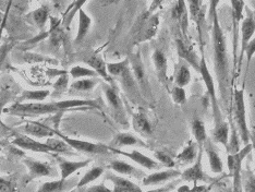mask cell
I'll return each mask as SVG.
<instances>
[{"mask_svg": "<svg viewBox=\"0 0 255 192\" xmlns=\"http://www.w3.org/2000/svg\"><path fill=\"white\" fill-rule=\"evenodd\" d=\"M103 92L105 94L107 104L110 110H112L115 120L123 127L129 126L124 102L121 100L118 90L116 89L115 84H109L107 82L103 83Z\"/></svg>", "mask_w": 255, "mask_h": 192, "instance_id": "cell-7", "label": "cell"}, {"mask_svg": "<svg viewBox=\"0 0 255 192\" xmlns=\"http://www.w3.org/2000/svg\"><path fill=\"white\" fill-rule=\"evenodd\" d=\"M170 93L173 103H176L178 105H184L187 103V93H185V90L183 87L176 85L175 87H172Z\"/></svg>", "mask_w": 255, "mask_h": 192, "instance_id": "cell-47", "label": "cell"}, {"mask_svg": "<svg viewBox=\"0 0 255 192\" xmlns=\"http://www.w3.org/2000/svg\"><path fill=\"white\" fill-rule=\"evenodd\" d=\"M253 150L252 143L245 145V148L241 149L239 152L235 154H228V170L233 176L234 179V190L235 191H241V174H242V162L245 161L246 157L251 153Z\"/></svg>", "mask_w": 255, "mask_h": 192, "instance_id": "cell-9", "label": "cell"}, {"mask_svg": "<svg viewBox=\"0 0 255 192\" xmlns=\"http://www.w3.org/2000/svg\"><path fill=\"white\" fill-rule=\"evenodd\" d=\"M199 71L202 75L203 81H204V83L206 85V89H207V93H208V95H210V98H211L214 122H215V126H218L220 124H223L225 120L223 118L222 110H220V105H219V102H218V97L216 95L215 83H214V79L212 77L210 70H208L207 63H206V60H205V56H204V52H203V50H202V56H201V60H200Z\"/></svg>", "mask_w": 255, "mask_h": 192, "instance_id": "cell-6", "label": "cell"}, {"mask_svg": "<svg viewBox=\"0 0 255 192\" xmlns=\"http://www.w3.org/2000/svg\"><path fill=\"white\" fill-rule=\"evenodd\" d=\"M50 95L49 90H24L18 97L16 102H44Z\"/></svg>", "mask_w": 255, "mask_h": 192, "instance_id": "cell-34", "label": "cell"}, {"mask_svg": "<svg viewBox=\"0 0 255 192\" xmlns=\"http://www.w3.org/2000/svg\"><path fill=\"white\" fill-rule=\"evenodd\" d=\"M231 10H233V20H234V71L236 73L237 63H238V32H239V24L242 20L243 9H245V1L243 0H230Z\"/></svg>", "mask_w": 255, "mask_h": 192, "instance_id": "cell-18", "label": "cell"}, {"mask_svg": "<svg viewBox=\"0 0 255 192\" xmlns=\"http://www.w3.org/2000/svg\"><path fill=\"white\" fill-rule=\"evenodd\" d=\"M202 156H203V148L200 149L198 159L193 163V165L187 168L184 172L181 173V178L185 182H193L194 184H198L199 182L207 183L210 180V177L203 171L202 165Z\"/></svg>", "mask_w": 255, "mask_h": 192, "instance_id": "cell-16", "label": "cell"}, {"mask_svg": "<svg viewBox=\"0 0 255 192\" xmlns=\"http://www.w3.org/2000/svg\"><path fill=\"white\" fill-rule=\"evenodd\" d=\"M108 147H109V151L112 153L126 156V157H128V159H130L131 161L136 163L137 165L146 168V170H148V171L157 170V168L160 167L159 162H156L155 160L150 159V157L146 156L145 154H143L142 152H140V151H137V150H133V151H130V152H127V151H123V150L117 149V148H113V147H110V145H108Z\"/></svg>", "mask_w": 255, "mask_h": 192, "instance_id": "cell-14", "label": "cell"}, {"mask_svg": "<svg viewBox=\"0 0 255 192\" xmlns=\"http://www.w3.org/2000/svg\"><path fill=\"white\" fill-rule=\"evenodd\" d=\"M128 58H129L130 60L132 73L134 75V79L138 85V89H140L144 100H145L148 104L153 101V93H152V87H150V83L147 77L145 67H144V63L142 60L140 50L136 52H132V54H130V56Z\"/></svg>", "mask_w": 255, "mask_h": 192, "instance_id": "cell-5", "label": "cell"}, {"mask_svg": "<svg viewBox=\"0 0 255 192\" xmlns=\"http://www.w3.org/2000/svg\"><path fill=\"white\" fill-rule=\"evenodd\" d=\"M103 102L101 98L98 100H65V101H53V102H24L14 103L9 107L4 108L3 113L16 116V117H37V116L50 115V114H62L71 109H98L102 110Z\"/></svg>", "mask_w": 255, "mask_h": 192, "instance_id": "cell-2", "label": "cell"}, {"mask_svg": "<svg viewBox=\"0 0 255 192\" xmlns=\"http://www.w3.org/2000/svg\"><path fill=\"white\" fill-rule=\"evenodd\" d=\"M131 117H132V127L135 132L140 133V135L144 137L152 136L153 133L152 125H150L147 116L143 112V110L140 109L137 113H132Z\"/></svg>", "mask_w": 255, "mask_h": 192, "instance_id": "cell-26", "label": "cell"}, {"mask_svg": "<svg viewBox=\"0 0 255 192\" xmlns=\"http://www.w3.org/2000/svg\"><path fill=\"white\" fill-rule=\"evenodd\" d=\"M13 46H14V43L11 42V40H9V42H5L1 46H0V73H1V71H2L4 63H5V61H7L8 56L11 52V50H12Z\"/></svg>", "mask_w": 255, "mask_h": 192, "instance_id": "cell-46", "label": "cell"}, {"mask_svg": "<svg viewBox=\"0 0 255 192\" xmlns=\"http://www.w3.org/2000/svg\"><path fill=\"white\" fill-rule=\"evenodd\" d=\"M68 85H69V72L65 71L58 77L57 81L54 83V86H53L54 91L51 93V95L55 97L61 95L62 93H65L67 91Z\"/></svg>", "mask_w": 255, "mask_h": 192, "instance_id": "cell-44", "label": "cell"}, {"mask_svg": "<svg viewBox=\"0 0 255 192\" xmlns=\"http://www.w3.org/2000/svg\"><path fill=\"white\" fill-rule=\"evenodd\" d=\"M0 150H1V142H0Z\"/></svg>", "mask_w": 255, "mask_h": 192, "instance_id": "cell-63", "label": "cell"}, {"mask_svg": "<svg viewBox=\"0 0 255 192\" xmlns=\"http://www.w3.org/2000/svg\"><path fill=\"white\" fill-rule=\"evenodd\" d=\"M252 13H253V17H254V21H255V10L253 11V12H252Z\"/></svg>", "mask_w": 255, "mask_h": 192, "instance_id": "cell-61", "label": "cell"}, {"mask_svg": "<svg viewBox=\"0 0 255 192\" xmlns=\"http://www.w3.org/2000/svg\"><path fill=\"white\" fill-rule=\"evenodd\" d=\"M206 188L204 187V186H201V187H194L193 190H205Z\"/></svg>", "mask_w": 255, "mask_h": 192, "instance_id": "cell-59", "label": "cell"}, {"mask_svg": "<svg viewBox=\"0 0 255 192\" xmlns=\"http://www.w3.org/2000/svg\"><path fill=\"white\" fill-rule=\"evenodd\" d=\"M98 82H100L98 78L78 79L71 83V89L78 92H91L95 89Z\"/></svg>", "mask_w": 255, "mask_h": 192, "instance_id": "cell-39", "label": "cell"}, {"mask_svg": "<svg viewBox=\"0 0 255 192\" xmlns=\"http://www.w3.org/2000/svg\"><path fill=\"white\" fill-rule=\"evenodd\" d=\"M79 59L82 62H84L85 65H88L93 70H95V71L98 73V75H100V78L105 80V82L109 84L115 83L114 79L110 77L107 71V63L104 61V59L100 54H97V52H94V51H91V52L85 51L84 54L79 58Z\"/></svg>", "mask_w": 255, "mask_h": 192, "instance_id": "cell-13", "label": "cell"}, {"mask_svg": "<svg viewBox=\"0 0 255 192\" xmlns=\"http://www.w3.org/2000/svg\"><path fill=\"white\" fill-rule=\"evenodd\" d=\"M152 59L158 81L168 89V85H169V80H168V60L165 52L158 48L155 49Z\"/></svg>", "mask_w": 255, "mask_h": 192, "instance_id": "cell-19", "label": "cell"}, {"mask_svg": "<svg viewBox=\"0 0 255 192\" xmlns=\"http://www.w3.org/2000/svg\"><path fill=\"white\" fill-rule=\"evenodd\" d=\"M155 157L157 159L160 164L165 165L166 167L172 168L176 166V162L172 160V157H170L166 152H163V151H157V152H155Z\"/></svg>", "mask_w": 255, "mask_h": 192, "instance_id": "cell-48", "label": "cell"}, {"mask_svg": "<svg viewBox=\"0 0 255 192\" xmlns=\"http://www.w3.org/2000/svg\"><path fill=\"white\" fill-rule=\"evenodd\" d=\"M205 153L208 157V162H210L211 171L215 174H222L224 171V163L220 159V156L217 152L216 148L213 145V142L210 139H207L203 145Z\"/></svg>", "mask_w": 255, "mask_h": 192, "instance_id": "cell-27", "label": "cell"}, {"mask_svg": "<svg viewBox=\"0 0 255 192\" xmlns=\"http://www.w3.org/2000/svg\"><path fill=\"white\" fill-rule=\"evenodd\" d=\"M191 81V71L189 63L181 59V61L178 63L176 67V73H175V82L176 85L185 87Z\"/></svg>", "mask_w": 255, "mask_h": 192, "instance_id": "cell-33", "label": "cell"}, {"mask_svg": "<svg viewBox=\"0 0 255 192\" xmlns=\"http://www.w3.org/2000/svg\"><path fill=\"white\" fill-rule=\"evenodd\" d=\"M179 176H181V172L178 170H167L161 172H156L147 176H144L142 179L143 186H157V185H165L170 180L175 179Z\"/></svg>", "mask_w": 255, "mask_h": 192, "instance_id": "cell-20", "label": "cell"}, {"mask_svg": "<svg viewBox=\"0 0 255 192\" xmlns=\"http://www.w3.org/2000/svg\"><path fill=\"white\" fill-rule=\"evenodd\" d=\"M229 125H230V131H231V135L229 137L230 141H228V145H227V153L228 154H235L237 152H239L241 150L240 149V143H239V138H238V129L236 125L234 124V118H233V115L229 116Z\"/></svg>", "mask_w": 255, "mask_h": 192, "instance_id": "cell-40", "label": "cell"}, {"mask_svg": "<svg viewBox=\"0 0 255 192\" xmlns=\"http://www.w3.org/2000/svg\"><path fill=\"white\" fill-rule=\"evenodd\" d=\"M46 143H47L49 147L53 150V153H61V154H72V149L70 145H69L66 141L60 139L56 138H47L46 140Z\"/></svg>", "mask_w": 255, "mask_h": 192, "instance_id": "cell-42", "label": "cell"}, {"mask_svg": "<svg viewBox=\"0 0 255 192\" xmlns=\"http://www.w3.org/2000/svg\"><path fill=\"white\" fill-rule=\"evenodd\" d=\"M213 142L223 144L225 148H227L229 141V125L228 122L224 121L223 124L218 126H214L213 135H212Z\"/></svg>", "mask_w": 255, "mask_h": 192, "instance_id": "cell-38", "label": "cell"}, {"mask_svg": "<svg viewBox=\"0 0 255 192\" xmlns=\"http://www.w3.org/2000/svg\"><path fill=\"white\" fill-rule=\"evenodd\" d=\"M106 179L113 184L114 186L113 191H140L141 190V188L135 184H133L131 180L127 179L125 177L117 176V175L108 174L106 176Z\"/></svg>", "mask_w": 255, "mask_h": 192, "instance_id": "cell-32", "label": "cell"}, {"mask_svg": "<svg viewBox=\"0 0 255 192\" xmlns=\"http://www.w3.org/2000/svg\"><path fill=\"white\" fill-rule=\"evenodd\" d=\"M252 132L254 133V136H255V127H253V130H252Z\"/></svg>", "mask_w": 255, "mask_h": 192, "instance_id": "cell-62", "label": "cell"}, {"mask_svg": "<svg viewBox=\"0 0 255 192\" xmlns=\"http://www.w3.org/2000/svg\"><path fill=\"white\" fill-rule=\"evenodd\" d=\"M245 55H247V69H249L252 58L255 55V37L251 38L250 42L248 43L245 50Z\"/></svg>", "mask_w": 255, "mask_h": 192, "instance_id": "cell-49", "label": "cell"}, {"mask_svg": "<svg viewBox=\"0 0 255 192\" xmlns=\"http://www.w3.org/2000/svg\"><path fill=\"white\" fill-rule=\"evenodd\" d=\"M159 24V19L157 14H153L150 12H146L144 14L140 22H138L137 32L134 36V43L140 44L142 42L152 38L157 32Z\"/></svg>", "mask_w": 255, "mask_h": 192, "instance_id": "cell-11", "label": "cell"}, {"mask_svg": "<svg viewBox=\"0 0 255 192\" xmlns=\"http://www.w3.org/2000/svg\"><path fill=\"white\" fill-rule=\"evenodd\" d=\"M92 26V17L85 12L83 9L79 11V25H78V32L77 36L74 38V44H81L88 36V34L91 30Z\"/></svg>", "mask_w": 255, "mask_h": 192, "instance_id": "cell-30", "label": "cell"}, {"mask_svg": "<svg viewBox=\"0 0 255 192\" xmlns=\"http://www.w3.org/2000/svg\"><path fill=\"white\" fill-rule=\"evenodd\" d=\"M24 165L28 170V176L30 180L40 178V177H54L56 176L55 172L48 163L36 161L33 159H24L23 160Z\"/></svg>", "mask_w": 255, "mask_h": 192, "instance_id": "cell-17", "label": "cell"}, {"mask_svg": "<svg viewBox=\"0 0 255 192\" xmlns=\"http://www.w3.org/2000/svg\"><path fill=\"white\" fill-rule=\"evenodd\" d=\"M220 2V0H210V11H208V19L212 21V17L214 13L217 12V8L218 4Z\"/></svg>", "mask_w": 255, "mask_h": 192, "instance_id": "cell-53", "label": "cell"}, {"mask_svg": "<svg viewBox=\"0 0 255 192\" xmlns=\"http://www.w3.org/2000/svg\"><path fill=\"white\" fill-rule=\"evenodd\" d=\"M15 189L12 182L4 177H0V191H13Z\"/></svg>", "mask_w": 255, "mask_h": 192, "instance_id": "cell-51", "label": "cell"}, {"mask_svg": "<svg viewBox=\"0 0 255 192\" xmlns=\"http://www.w3.org/2000/svg\"><path fill=\"white\" fill-rule=\"evenodd\" d=\"M245 189L246 191H255V175H253L252 172L248 171V173L246 174V178H245Z\"/></svg>", "mask_w": 255, "mask_h": 192, "instance_id": "cell-50", "label": "cell"}, {"mask_svg": "<svg viewBox=\"0 0 255 192\" xmlns=\"http://www.w3.org/2000/svg\"><path fill=\"white\" fill-rule=\"evenodd\" d=\"M67 180L68 179H58L53 180V182H47L44 183L40 187L38 188V191H47V192H54V191H63L66 190L67 186Z\"/></svg>", "mask_w": 255, "mask_h": 192, "instance_id": "cell-45", "label": "cell"}, {"mask_svg": "<svg viewBox=\"0 0 255 192\" xmlns=\"http://www.w3.org/2000/svg\"><path fill=\"white\" fill-rule=\"evenodd\" d=\"M50 15V10L47 5H40L39 8L33 10L32 12L26 15L27 20L30 21L34 26H36L39 32H43L45 30L46 23H47Z\"/></svg>", "mask_w": 255, "mask_h": 192, "instance_id": "cell-28", "label": "cell"}, {"mask_svg": "<svg viewBox=\"0 0 255 192\" xmlns=\"http://www.w3.org/2000/svg\"><path fill=\"white\" fill-rule=\"evenodd\" d=\"M55 135L57 137L61 138L63 141H66L69 145H70L71 149L77 151V152L90 154V155H104L108 154L109 147L106 144L103 143H95V142H90V141H84V140H79V139H73L68 136L62 135V133L58 129V127L54 128Z\"/></svg>", "mask_w": 255, "mask_h": 192, "instance_id": "cell-8", "label": "cell"}, {"mask_svg": "<svg viewBox=\"0 0 255 192\" xmlns=\"http://www.w3.org/2000/svg\"><path fill=\"white\" fill-rule=\"evenodd\" d=\"M171 16L181 28L182 36H187L188 23H189V10L187 8L185 0H177L171 11Z\"/></svg>", "mask_w": 255, "mask_h": 192, "instance_id": "cell-23", "label": "cell"}, {"mask_svg": "<svg viewBox=\"0 0 255 192\" xmlns=\"http://www.w3.org/2000/svg\"><path fill=\"white\" fill-rule=\"evenodd\" d=\"M58 166L60 171V178L61 179H69L74 173L82 170V168L89 166L92 162L91 159L84 161H68L62 159V157H57Z\"/></svg>", "mask_w": 255, "mask_h": 192, "instance_id": "cell-21", "label": "cell"}, {"mask_svg": "<svg viewBox=\"0 0 255 192\" xmlns=\"http://www.w3.org/2000/svg\"><path fill=\"white\" fill-rule=\"evenodd\" d=\"M12 93H11L9 90H2L1 92H0V130L2 131H11L10 128L4 125L2 122V119H1V116L3 114V110L5 108V106L11 102V100H12Z\"/></svg>", "mask_w": 255, "mask_h": 192, "instance_id": "cell-43", "label": "cell"}, {"mask_svg": "<svg viewBox=\"0 0 255 192\" xmlns=\"http://www.w3.org/2000/svg\"><path fill=\"white\" fill-rule=\"evenodd\" d=\"M113 148H127V147H142L147 148V144L143 142L141 139H138L134 135L129 132H119L113 139V142L110 144Z\"/></svg>", "mask_w": 255, "mask_h": 192, "instance_id": "cell-24", "label": "cell"}, {"mask_svg": "<svg viewBox=\"0 0 255 192\" xmlns=\"http://www.w3.org/2000/svg\"><path fill=\"white\" fill-rule=\"evenodd\" d=\"M69 74L74 80L83 79V78H100V75L90 67H82V66H74L69 70Z\"/></svg>", "mask_w": 255, "mask_h": 192, "instance_id": "cell-41", "label": "cell"}, {"mask_svg": "<svg viewBox=\"0 0 255 192\" xmlns=\"http://www.w3.org/2000/svg\"><path fill=\"white\" fill-rule=\"evenodd\" d=\"M189 2V15L196 24L199 32L200 43L203 44V25H204V11L202 9L201 0H188Z\"/></svg>", "mask_w": 255, "mask_h": 192, "instance_id": "cell-25", "label": "cell"}, {"mask_svg": "<svg viewBox=\"0 0 255 192\" xmlns=\"http://www.w3.org/2000/svg\"><path fill=\"white\" fill-rule=\"evenodd\" d=\"M248 11V15L242 20L241 23V49H240V54L239 58H238V63H237V70L235 73V79H238L239 74L241 72V67H242V62H243V57H245V50L248 43L250 42L251 38L253 37V35L255 33V21L253 17V13L251 12L249 8H246Z\"/></svg>", "mask_w": 255, "mask_h": 192, "instance_id": "cell-10", "label": "cell"}, {"mask_svg": "<svg viewBox=\"0 0 255 192\" xmlns=\"http://www.w3.org/2000/svg\"><path fill=\"white\" fill-rule=\"evenodd\" d=\"M51 2H53L54 7H56V8L61 7V0H51Z\"/></svg>", "mask_w": 255, "mask_h": 192, "instance_id": "cell-57", "label": "cell"}, {"mask_svg": "<svg viewBox=\"0 0 255 192\" xmlns=\"http://www.w3.org/2000/svg\"><path fill=\"white\" fill-rule=\"evenodd\" d=\"M104 172H105V170H104V167L102 166L92 167L91 170H89L83 175V177L79 180V183L75 185V189H82L88 185L94 183L95 180H97L102 176Z\"/></svg>", "mask_w": 255, "mask_h": 192, "instance_id": "cell-37", "label": "cell"}, {"mask_svg": "<svg viewBox=\"0 0 255 192\" xmlns=\"http://www.w3.org/2000/svg\"><path fill=\"white\" fill-rule=\"evenodd\" d=\"M163 1H164V0H153L152 5H150V9H149L148 12L152 13L153 11H154L156 8H158V7H159V5L161 4V2H163Z\"/></svg>", "mask_w": 255, "mask_h": 192, "instance_id": "cell-55", "label": "cell"}, {"mask_svg": "<svg viewBox=\"0 0 255 192\" xmlns=\"http://www.w3.org/2000/svg\"><path fill=\"white\" fill-rule=\"evenodd\" d=\"M182 190H190V187H188V186H183V187L178 188V191H182Z\"/></svg>", "mask_w": 255, "mask_h": 192, "instance_id": "cell-58", "label": "cell"}, {"mask_svg": "<svg viewBox=\"0 0 255 192\" xmlns=\"http://www.w3.org/2000/svg\"><path fill=\"white\" fill-rule=\"evenodd\" d=\"M108 167L115 173L120 174V175H126V176H133L135 178H140L141 176H143V175H145L143 172L138 171L136 167L129 164V163H127L125 161H120V160L110 161Z\"/></svg>", "mask_w": 255, "mask_h": 192, "instance_id": "cell-29", "label": "cell"}, {"mask_svg": "<svg viewBox=\"0 0 255 192\" xmlns=\"http://www.w3.org/2000/svg\"><path fill=\"white\" fill-rule=\"evenodd\" d=\"M233 118L235 125L239 132L242 143L247 145L250 143L251 131L248 128L247 114H246V103H245V84L241 89L234 90L233 94Z\"/></svg>", "mask_w": 255, "mask_h": 192, "instance_id": "cell-4", "label": "cell"}, {"mask_svg": "<svg viewBox=\"0 0 255 192\" xmlns=\"http://www.w3.org/2000/svg\"><path fill=\"white\" fill-rule=\"evenodd\" d=\"M250 141L252 143V147H253V151H254V157H255V136L254 133L251 131L250 133Z\"/></svg>", "mask_w": 255, "mask_h": 192, "instance_id": "cell-56", "label": "cell"}, {"mask_svg": "<svg viewBox=\"0 0 255 192\" xmlns=\"http://www.w3.org/2000/svg\"><path fill=\"white\" fill-rule=\"evenodd\" d=\"M12 1L13 0H9V3H8V7H7V10H5V13H4V16L3 19L1 21V23H0V39H1L2 37V33H3V30L5 25H7V20H8V14H9V10L11 8V4H12Z\"/></svg>", "mask_w": 255, "mask_h": 192, "instance_id": "cell-52", "label": "cell"}, {"mask_svg": "<svg viewBox=\"0 0 255 192\" xmlns=\"http://www.w3.org/2000/svg\"><path fill=\"white\" fill-rule=\"evenodd\" d=\"M16 131H20L22 133H25L27 136H31L36 139H43V138H50L54 137L55 130L54 128L46 126L43 122L39 121H26L24 125L19 127Z\"/></svg>", "mask_w": 255, "mask_h": 192, "instance_id": "cell-15", "label": "cell"}, {"mask_svg": "<svg viewBox=\"0 0 255 192\" xmlns=\"http://www.w3.org/2000/svg\"><path fill=\"white\" fill-rule=\"evenodd\" d=\"M176 45H177V51L178 55L180 57V59L187 61L190 66H192L195 70L200 69V58L195 54L193 50L192 46L184 42L182 38H177L176 39Z\"/></svg>", "mask_w": 255, "mask_h": 192, "instance_id": "cell-22", "label": "cell"}, {"mask_svg": "<svg viewBox=\"0 0 255 192\" xmlns=\"http://www.w3.org/2000/svg\"><path fill=\"white\" fill-rule=\"evenodd\" d=\"M200 148L196 142L190 141L180 153L177 155V161L181 164H193V163L198 159Z\"/></svg>", "mask_w": 255, "mask_h": 192, "instance_id": "cell-31", "label": "cell"}, {"mask_svg": "<svg viewBox=\"0 0 255 192\" xmlns=\"http://www.w3.org/2000/svg\"><path fill=\"white\" fill-rule=\"evenodd\" d=\"M3 16H4V13L1 12V11H0V23H1V21H2V19H3Z\"/></svg>", "mask_w": 255, "mask_h": 192, "instance_id": "cell-60", "label": "cell"}, {"mask_svg": "<svg viewBox=\"0 0 255 192\" xmlns=\"http://www.w3.org/2000/svg\"><path fill=\"white\" fill-rule=\"evenodd\" d=\"M85 190H88V191H110V189L107 188L104 184L97 185V186H92V187L85 188Z\"/></svg>", "mask_w": 255, "mask_h": 192, "instance_id": "cell-54", "label": "cell"}, {"mask_svg": "<svg viewBox=\"0 0 255 192\" xmlns=\"http://www.w3.org/2000/svg\"><path fill=\"white\" fill-rule=\"evenodd\" d=\"M13 140L12 144L18 147L21 150H27L32 151L35 153H44V154H51L53 150L46 142H39L37 140L34 139L31 136H27L25 133H22L20 131L13 132Z\"/></svg>", "mask_w": 255, "mask_h": 192, "instance_id": "cell-12", "label": "cell"}, {"mask_svg": "<svg viewBox=\"0 0 255 192\" xmlns=\"http://www.w3.org/2000/svg\"><path fill=\"white\" fill-rule=\"evenodd\" d=\"M191 130H192V135L195 139V142L198 143L199 148L202 149L203 145H204V142L208 139L204 121L200 118H194L192 122H191Z\"/></svg>", "mask_w": 255, "mask_h": 192, "instance_id": "cell-35", "label": "cell"}, {"mask_svg": "<svg viewBox=\"0 0 255 192\" xmlns=\"http://www.w3.org/2000/svg\"><path fill=\"white\" fill-rule=\"evenodd\" d=\"M107 71L114 81H118L125 94L130 98L132 102L137 104H147L142 96V93L138 89V85L132 73L129 58L118 61L107 63Z\"/></svg>", "mask_w": 255, "mask_h": 192, "instance_id": "cell-3", "label": "cell"}, {"mask_svg": "<svg viewBox=\"0 0 255 192\" xmlns=\"http://www.w3.org/2000/svg\"><path fill=\"white\" fill-rule=\"evenodd\" d=\"M212 40L214 51V70H215L220 100L223 102L224 110L228 116L233 115V95H231V82L229 58L227 52L226 36L220 25L218 13H214L212 17Z\"/></svg>", "mask_w": 255, "mask_h": 192, "instance_id": "cell-1", "label": "cell"}, {"mask_svg": "<svg viewBox=\"0 0 255 192\" xmlns=\"http://www.w3.org/2000/svg\"><path fill=\"white\" fill-rule=\"evenodd\" d=\"M86 2H88V0H74L73 3L66 10V12L63 13L62 20H61V26L65 28L70 27L75 14L79 13V11L81 9H83V5Z\"/></svg>", "mask_w": 255, "mask_h": 192, "instance_id": "cell-36", "label": "cell"}]
</instances>
